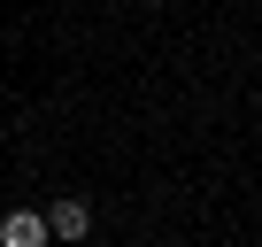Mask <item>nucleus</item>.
<instances>
[{
    "label": "nucleus",
    "instance_id": "1",
    "mask_svg": "<svg viewBox=\"0 0 262 247\" xmlns=\"http://www.w3.org/2000/svg\"><path fill=\"white\" fill-rule=\"evenodd\" d=\"M85 232H93V209L85 201H54L47 209V239H85Z\"/></svg>",
    "mask_w": 262,
    "mask_h": 247
},
{
    "label": "nucleus",
    "instance_id": "2",
    "mask_svg": "<svg viewBox=\"0 0 262 247\" xmlns=\"http://www.w3.org/2000/svg\"><path fill=\"white\" fill-rule=\"evenodd\" d=\"M0 247H47V224H39L31 209H16L8 224H0Z\"/></svg>",
    "mask_w": 262,
    "mask_h": 247
}]
</instances>
